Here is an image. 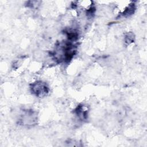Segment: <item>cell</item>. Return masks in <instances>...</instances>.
<instances>
[{
    "mask_svg": "<svg viewBox=\"0 0 147 147\" xmlns=\"http://www.w3.org/2000/svg\"><path fill=\"white\" fill-rule=\"evenodd\" d=\"M30 88L33 93L38 97H42L47 95L49 91L47 84L41 81L34 83L32 84Z\"/></svg>",
    "mask_w": 147,
    "mask_h": 147,
    "instance_id": "6da1fadb",
    "label": "cell"
}]
</instances>
